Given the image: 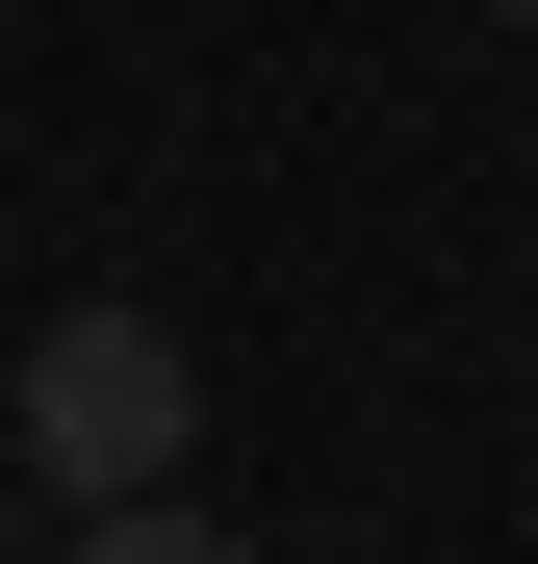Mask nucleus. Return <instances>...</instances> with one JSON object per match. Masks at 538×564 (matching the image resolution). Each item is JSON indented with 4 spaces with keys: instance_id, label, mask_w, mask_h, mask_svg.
<instances>
[{
    "instance_id": "nucleus-2",
    "label": "nucleus",
    "mask_w": 538,
    "mask_h": 564,
    "mask_svg": "<svg viewBox=\"0 0 538 564\" xmlns=\"http://www.w3.org/2000/svg\"><path fill=\"white\" fill-rule=\"evenodd\" d=\"M52 564H256V539H231V513H179V488H154V513H77Z\"/></svg>"
},
{
    "instance_id": "nucleus-1",
    "label": "nucleus",
    "mask_w": 538,
    "mask_h": 564,
    "mask_svg": "<svg viewBox=\"0 0 538 564\" xmlns=\"http://www.w3.org/2000/svg\"><path fill=\"white\" fill-rule=\"evenodd\" d=\"M0 436H26L52 513H154L179 436H206V359H179V308H52L26 386H0Z\"/></svg>"
},
{
    "instance_id": "nucleus-3",
    "label": "nucleus",
    "mask_w": 538,
    "mask_h": 564,
    "mask_svg": "<svg viewBox=\"0 0 538 564\" xmlns=\"http://www.w3.org/2000/svg\"><path fill=\"white\" fill-rule=\"evenodd\" d=\"M487 26H538V0H487Z\"/></svg>"
}]
</instances>
